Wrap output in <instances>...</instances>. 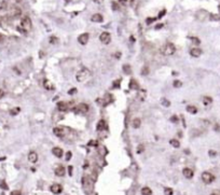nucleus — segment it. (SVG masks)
Wrapping results in <instances>:
<instances>
[{"label": "nucleus", "instance_id": "1", "mask_svg": "<svg viewBox=\"0 0 220 195\" xmlns=\"http://www.w3.org/2000/svg\"><path fill=\"white\" fill-rule=\"evenodd\" d=\"M91 76H92V73H91L90 70L87 68H83V69L80 70V71H78V73L76 74V78H77V81L79 83H84L91 78Z\"/></svg>", "mask_w": 220, "mask_h": 195}, {"label": "nucleus", "instance_id": "2", "mask_svg": "<svg viewBox=\"0 0 220 195\" xmlns=\"http://www.w3.org/2000/svg\"><path fill=\"white\" fill-rule=\"evenodd\" d=\"M175 52H176V47L173 43H166L163 47V49L161 50V53L164 56H171L175 54Z\"/></svg>", "mask_w": 220, "mask_h": 195}, {"label": "nucleus", "instance_id": "3", "mask_svg": "<svg viewBox=\"0 0 220 195\" xmlns=\"http://www.w3.org/2000/svg\"><path fill=\"white\" fill-rule=\"evenodd\" d=\"M21 27L27 32V31H29L30 29H31V27H32V23H31V20L29 19L28 16H25V17H23L22 19V21H21Z\"/></svg>", "mask_w": 220, "mask_h": 195}, {"label": "nucleus", "instance_id": "4", "mask_svg": "<svg viewBox=\"0 0 220 195\" xmlns=\"http://www.w3.org/2000/svg\"><path fill=\"white\" fill-rule=\"evenodd\" d=\"M82 185L83 189L86 191V193H91L93 190V182L87 178V177H83L82 178Z\"/></svg>", "mask_w": 220, "mask_h": 195}, {"label": "nucleus", "instance_id": "5", "mask_svg": "<svg viewBox=\"0 0 220 195\" xmlns=\"http://www.w3.org/2000/svg\"><path fill=\"white\" fill-rule=\"evenodd\" d=\"M87 111H89V106H87L86 104H79L74 109V112L76 114H84Z\"/></svg>", "mask_w": 220, "mask_h": 195}, {"label": "nucleus", "instance_id": "6", "mask_svg": "<svg viewBox=\"0 0 220 195\" xmlns=\"http://www.w3.org/2000/svg\"><path fill=\"white\" fill-rule=\"evenodd\" d=\"M202 180H203V182L206 183V184H210L215 180V176L213 174L208 173V171H204L203 174H202Z\"/></svg>", "mask_w": 220, "mask_h": 195}, {"label": "nucleus", "instance_id": "7", "mask_svg": "<svg viewBox=\"0 0 220 195\" xmlns=\"http://www.w3.org/2000/svg\"><path fill=\"white\" fill-rule=\"evenodd\" d=\"M53 133H54V135L59 137V138H63L67 135V128L64 127V126H57L53 129Z\"/></svg>", "mask_w": 220, "mask_h": 195}, {"label": "nucleus", "instance_id": "8", "mask_svg": "<svg viewBox=\"0 0 220 195\" xmlns=\"http://www.w3.org/2000/svg\"><path fill=\"white\" fill-rule=\"evenodd\" d=\"M99 40H100L101 43H104V44H109L110 41H111V36H110V33L107 32V31L101 32L100 36H99Z\"/></svg>", "mask_w": 220, "mask_h": 195}, {"label": "nucleus", "instance_id": "9", "mask_svg": "<svg viewBox=\"0 0 220 195\" xmlns=\"http://www.w3.org/2000/svg\"><path fill=\"white\" fill-rule=\"evenodd\" d=\"M89 39H90V35L87 33V32H84V33H81L80 36L78 37V41L80 44H82V45H85V44L89 42Z\"/></svg>", "mask_w": 220, "mask_h": 195}, {"label": "nucleus", "instance_id": "10", "mask_svg": "<svg viewBox=\"0 0 220 195\" xmlns=\"http://www.w3.org/2000/svg\"><path fill=\"white\" fill-rule=\"evenodd\" d=\"M50 190H51V192L53 194H59V193L63 192V187H61L60 184H58V183H54V184L51 185Z\"/></svg>", "mask_w": 220, "mask_h": 195}, {"label": "nucleus", "instance_id": "11", "mask_svg": "<svg viewBox=\"0 0 220 195\" xmlns=\"http://www.w3.org/2000/svg\"><path fill=\"white\" fill-rule=\"evenodd\" d=\"M22 14V10L20 8H16V7H13L11 9V11H10V15L12 17H14V19H16V17H20Z\"/></svg>", "mask_w": 220, "mask_h": 195}, {"label": "nucleus", "instance_id": "12", "mask_svg": "<svg viewBox=\"0 0 220 195\" xmlns=\"http://www.w3.org/2000/svg\"><path fill=\"white\" fill-rule=\"evenodd\" d=\"M202 53H203V51H202L200 48H192L190 50V55L192 57H200L202 55Z\"/></svg>", "mask_w": 220, "mask_h": 195}, {"label": "nucleus", "instance_id": "13", "mask_svg": "<svg viewBox=\"0 0 220 195\" xmlns=\"http://www.w3.org/2000/svg\"><path fill=\"white\" fill-rule=\"evenodd\" d=\"M182 175L186 177L187 179H191V178H193V176H194V173H193V170L191 169V168H188V167H186V168H183V170H182Z\"/></svg>", "mask_w": 220, "mask_h": 195}, {"label": "nucleus", "instance_id": "14", "mask_svg": "<svg viewBox=\"0 0 220 195\" xmlns=\"http://www.w3.org/2000/svg\"><path fill=\"white\" fill-rule=\"evenodd\" d=\"M91 21L94 22V23H101V22L104 21V17H103V15L99 14V13H95V14L92 15Z\"/></svg>", "mask_w": 220, "mask_h": 195}, {"label": "nucleus", "instance_id": "15", "mask_svg": "<svg viewBox=\"0 0 220 195\" xmlns=\"http://www.w3.org/2000/svg\"><path fill=\"white\" fill-rule=\"evenodd\" d=\"M52 153H53V155H55L56 157H61L63 156V149L59 148V147H55L52 149Z\"/></svg>", "mask_w": 220, "mask_h": 195}, {"label": "nucleus", "instance_id": "16", "mask_svg": "<svg viewBox=\"0 0 220 195\" xmlns=\"http://www.w3.org/2000/svg\"><path fill=\"white\" fill-rule=\"evenodd\" d=\"M28 161L30 163H36L38 161V154L35 152V151L29 152V154H28Z\"/></svg>", "mask_w": 220, "mask_h": 195}, {"label": "nucleus", "instance_id": "17", "mask_svg": "<svg viewBox=\"0 0 220 195\" xmlns=\"http://www.w3.org/2000/svg\"><path fill=\"white\" fill-rule=\"evenodd\" d=\"M65 174H66V169L63 166H58L55 169V175L58 177H63V176H65Z\"/></svg>", "mask_w": 220, "mask_h": 195}, {"label": "nucleus", "instance_id": "18", "mask_svg": "<svg viewBox=\"0 0 220 195\" xmlns=\"http://www.w3.org/2000/svg\"><path fill=\"white\" fill-rule=\"evenodd\" d=\"M57 108H58V110H59V111L64 112V111L68 110V104H67V102H65V101H60V102H58V104H57Z\"/></svg>", "mask_w": 220, "mask_h": 195}, {"label": "nucleus", "instance_id": "19", "mask_svg": "<svg viewBox=\"0 0 220 195\" xmlns=\"http://www.w3.org/2000/svg\"><path fill=\"white\" fill-rule=\"evenodd\" d=\"M186 110L189 112V113H191V114H196L198 113V108L195 107V106H187V108H186Z\"/></svg>", "mask_w": 220, "mask_h": 195}, {"label": "nucleus", "instance_id": "20", "mask_svg": "<svg viewBox=\"0 0 220 195\" xmlns=\"http://www.w3.org/2000/svg\"><path fill=\"white\" fill-rule=\"evenodd\" d=\"M96 128H97V130H99V131L100 130H104L105 128H106V122H105L104 120H100L97 123V127H96Z\"/></svg>", "mask_w": 220, "mask_h": 195}, {"label": "nucleus", "instance_id": "21", "mask_svg": "<svg viewBox=\"0 0 220 195\" xmlns=\"http://www.w3.org/2000/svg\"><path fill=\"white\" fill-rule=\"evenodd\" d=\"M142 195H152V190L148 187H145L142 189Z\"/></svg>", "mask_w": 220, "mask_h": 195}, {"label": "nucleus", "instance_id": "22", "mask_svg": "<svg viewBox=\"0 0 220 195\" xmlns=\"http://www.w3.org/2000/svg\"><path fill=\"white\" fill-rule=\"evenodd\" d=\"M43 86H44V87L47 88V90H54V86L52 85V84H51V83L48 81L47 79H44V80H43Z\"/></svg>", "mask_w": 220, "mask_h": 195}, {"label": "nucleus", "instance_id": "23", "mask_svg": "<svg viewBox=\"0 0 220 195\" xmlns=\"http://www.w3.org/2000/svg\"><path fill=\"white\" fill-rule=\"evenodd\" d=\"M8 8V1L7 0H0V11H4Z\"/></svg>", "mask_w": 220, "mask_h": 195}, {"label": "nucleus", "instance_id": "24", "mask_svg": "<svg viewBox=\"0 0 220 195\" xmlns=\"http://www.w3.org/2000/svg\"><path fill=\"white\" fill-rule=\"evenodd\" d=\"M170 144L174 148H179L180 147V142H179V140H177V139H171L170 140Z\"/></svg>", "mask_w": 220, "mask_h": 195}, {"label": "nucleus", "instance_id": "25", "mask_svg": "<svg viewBox=\"0 0 220 195\" xmlns=\"http://www.w3.org/2000/svg\"><path fill=\"white\" fill-rule=\"evenodd\" d=\"M212 102H213V98H212V97L205 96L204 98H203V104H204V106H209Z\"/></svg>", "mask_w": 220, "mask_h": 195}, {"label": "nucleus", "instance_id": "26", "mask_svg": "<svg viewBox=\"0 0 220 195\" xmlns=\"http://www.w3.org/2000/svg\"><path fill=\"white\" fill-rule=\"evenodd\" d=\"M140 125H142V121H140V119L136 118V119L133 120V127L134 128H139Z\"/></svg>", "mask_w": 220, "mask_h": 195}, {"label": "nucleus", "instance_id": "27", "mask_svg": "<svg viewBox=\"0 0 220 195\" xmlns=\"http://www.w3.org/2000/svg\"><path fill=\"white\" fill-rule=\"evenodd\" d=\"M129 88L132 90H138V83L135 81L134 79L131 80V83H129Z\"/></svg>", "mask_w": 220, "mask_h": 195}, {"label": "nucleus", "instance_id": "28", "mask_svg": "<svg viewBox=\"0 0 220 195\" xmlns=\"http://www.w3.org/2000/svg\"><path fill=\"white\" fill-rule=\"evenodd\" d=\"M20 111H21V109H20L19 107L12 108V109L10 110V114H11V116H17V114L20 113Z\"/></svg>", "mask_w": 220, "mask_h": 195}, {"label": "nucleus", "instance_id": "29", "mask_svg": "<svg viewBox=\"0 0 220 195\" xmlns=\"http://www.w3.org/2000/svg\"><path fill=\"white\" fill-rule=\"evenodd\" d=\"M50 43L51 44H53V45H55V44H57L58 43V38L57 37H55V36H52V37H50Z\"/></svg>", "mask_w": 220, "mask_h": 195}, {"label": "nucleus", "instance_id": "30", "mask_svg": "<svg viewBox=\"0 0 220 195\" xmlns=\"http://www.w3.org/2000/svg\"><path fill=\"white\" fill-rule=\"evenodd\" d=\"M138 97H139V99H140V100H144V99H145V97H146V91H144V90L140 91V92H139Z\"/></svg>", "mask_w": 220, "mask_h": 195}, {"label": "nucleus", "instance_id": "31", "mask_svg": "<svg viewBox=\"0 0 220 195\" xmlns=\"http://www.w3.org/2000/svg\"><path fill=\"white\" fill-rule=\"evenodd\" d=\"M210 20H212V21H220V15L212 14V15H210Z\"/></svg>", "mask_w": 220, "mask_h": 195}, {"label": "nucleus", "instance_id": "32", "mask_svg": "<svg viewBox=\"0 0 220 195\" xmlns=\"http://www.w3.org/2000/svg\"><path fill=\"white\" fill-rule=\"evenodd\" d=\"M161 102H162L163 106H165V107H170V106H171V101H168V100L165 99V98H163V99L161 100Z\"/></svg>", "mask_w": 220, "mask_h": 195}, {"label": "nucleus", "instance_id": "33", "mask_svg": "<svg viewBox=\"0 0 220 195\" xmlns=\"http://www.w3.org/2000/svg\"><path fill=\"white\" fill-rule=\"evenodd\" d=\"M173 85H174V87H177V88H179V87L182 85V83L179 81V80H175V81H174V84H173Z\"/></svg>", "mask_w": 220, "mask_h": 195}, {"label": "nucleus", "instance_id": "34", "mask_svg": "<svg viewBox=\"0 0 220 195\" xmlns=\"http://www.w3.org/2000/svg\"><path fill=\"white\" fill-rule=\"evenodd\" d=\"M123 70L125 71V73H131V66L124 65V66H123Z\"/></svg>", "mask_w": 220, "mask_h": 195}, {"label": "nucleus", "instance_id": "35", "mask_svg": "<svg viewBox=\"0 0 220 195\" xmlns=\"http://www.w3.org/2000/svg\"><path fill=\"white\" fill-rule=\"evenodd\" d=\"M164 194H165V195H173V190L170 189V188H166V189L164 190Z\"/></svg>", "mask_w": 220, "mask_h": 195}, {"label": "nucleus", "instance_id": "36", "mask_svg": "<svg viewBox=\"0 0 220 195\" xmlns=\"http://www.w3.org/2000/svg\"><path fill=\"white\" fill-rule=\"evenodd\" d=\"M149 73V69H148V67H144L143 69H142V74L143 76H147Z\"/></svg>", "mask_w": 220, "mask_h": 195}, {"label": "nucleus", "instance_id": "37", "mask_svg": "<svg viewBox=\"0 0 220 195\" xmlns=\"http://www.w3.org/2000/svg\"><path fill=\"white\" fill-rule=\"evenodd\" d=\"M145 150V147H144V145H139L138 146V148H137V153H142L143 151Z\"/></svg>", "mask_w": 220, "mask_h": 195}, {"label": "nucleus", "instance_id": "38", "mask_svg": "<svg viewBox=\"0 0 220 195\" xmlns=\"http://www.w3.org/2000/svg\"><path fill=\"white\" fill-rule=\"evenodd\" d=\"M0 188L3 189V190H8V185H7V183L4 181H1V182H0Z\"/></svg>", "mask_w": 220, "mask_h": 195}, {"label": "nucleus", "instance_id": "39", "mask_svg": "<svg viewBox=\"0 0 220 195\" xmlns=\"http://www.w3.org/2000/svg\"><path fill=\"white\" fill-rule=\"evenodd\" d=\"M190 39L193 41V43H195L196 45H199V44H200V42H201V41H200L198 38H195V37H190Z\"/></svg>", "mask_w": 220, "mask_h": 195}, {"label": "nucleus", "instance_id": "40", "mask_svg": "<svg viewBox=\"0 0 220 195\" xmlns=\"http://www.w3.org/2000/svg\"><path fill=\"white\" fill-rule=\"evenodd\" d=\"M10 195H22V192L19 191V190H15V191H12L10 193Z\"/></svg>", "mask_w": 220, "mask_h": 195}, {"label": "nucleus", "instance_id": "41", "mask_svg": "<svg viewBox=\"0 0 220 195\" xmlns=\"http://www.w3.org/2000/svg\"><path fill=\"white\" fill-rule=\"evenodd\" d=\"M154 21H155V19H153V17H148V19H147V21H146V22H147V24L149 25V24H151V23H153Z\"/></svg>", "mask_w": 220, "mask_h": 195}, {"label": "nucleus", "instance_id": "42", "mask_svg": "<svg viewBox=\"0 0 220 195\" xmlns=\"http://www.w3.org/2000/svg\"><path fill=\"white\" fill-rule=\"evenodd\" d=\"M4 95H5V92H4L3 90H1V88H0V99H2L3 97H4Z\"/></svg>", "mask_w": 220, "mask_h": 195}, {"label": "nucleus", "instance_id": "43", "mask_svg": "<svg viewBox=\"0 0 220 195\" xmlns=\"http://www.w3.org/2000/svg\"><path fill=\"white\" fill-rule=\"evenodd\" d=\"M171 121H173L174 123H177L178 122V118L176 117V116H174V117H172V119H171Z\"/></svg>", "mask_w": 220, "mask_h": 195}, {"label": "nucleus", "instance_id": "44", "mask_svg": "<svg viewBox=\"0 0 220 195\" xmlns=\"http://www.w3.org/2000/svg\"><path fill=\"white\" fill-rule=\"evenodd\" d=\"M70 158H71V152H67V154H66V159H67V161H69Z\"/></svg>", "mask_w": 220, "mask_h": 195}, {"label": "nucleus", "instance_id": "45", "mask_svg": "<svg viewBox=\"0 0 220 195\" xmlns=\"http://www.w3.org/2000/svg\"><path fill=\"white\" fill-rule=\"evenodd\" d=\"M75 93H77V90H76V88H72V90H70V91L68 92V94H69V95L75 94Z\"/></svg>", "mask_w": 220, "mask_h": 195}, {"label": "nucleus", "instance_id": "46", "mask_svg": "<svg viewBox=\"0 0 220 195\" xmlns=\"http://www.w3.org/2000/svg\"><path fill=\"white\" fill-rule=\"evenodd\" d=\"M112 8H113V10H118L119 7H118V4H117L116 2H113V3H112Z\"/></svg>", "mask_w": 220, "mask_h": 195}, {"label": "nucleus", "instance_id": "47", "mask_svg": "<svg viewBox=\"0 0 220 195\" xmlns=\"http://www.w3.org/2000/svg\"><path fill=\"white\" fill-rule=\"evenodd\" d=\"M3 41H4V36H3V35L0 33V43L3 42Z\"/></svg>", "mask_w": 220, "mask_h": 195}, {"label": "nucleus", "instance_id": "48", "mask_svg": "<svg viewBox=\"0 0 220 195\" xmlns=\"http://www.w3.org/2000/svg\"><path fill=\"white\" fill-rule=\"evenodd\" d=\"M161 27H163V24H159V25H156V26H155V29H160Z\"/></svg>", "mask_w": 220, "mask_h": 195}, {"label": "nucleus", "instance_id": "49", "mask_svg": "<svg viewBox=\"0 0 220 195\" xmlns=\"http://www.w3.org/2000/svg\"><path fill=\"white\" fill-rule=\"evenodd\" d=\"M209 155L210 156H215L216 155V152L215 151H209Z\"/></svg>", "mask_w": 220, "mask_h": 195}, {"label": "nucleus", "instance_id": "50", "mask_svg": "<svg viewBox=\"0 0 220 195\" xmlns=\"http://www.w3.org/2000/svg\"><path fill=\"white\" fill-rule=\"evenodd\" d=\"M71 171H72V167H71V166H69V175H70V176L72 175V173H71Z\"/></svg>", "mask_w": 220, "mask_h": 195}, {"label": "nucleus", "instance_id": "51", "mask_svg": "<svg viewBox=\"0 0 220 195\" xmlns=\"http://www.w3.org/2000/svg\"><path fill=\"white\" fill-rule=\"evenodd\" d=\"M164 14H165V10H163V12H160V14H159V17H162Z\"/></svg>", "mask_w": 220, "mask_h": 195}, {"label": "nucleus", "instance_id": "52", "mask_svg": "<svg viewBox=\"0 0 220 195\" xmlns=\"http://www.w3.org/2000/svg\"><path fill=\"white\" fill-rule=\"evenodd\" d=\"M116 54H117V55H116L117 58H120V57H121V53H116Z\"/></svg>", "mask_w": 220, "mask_h": 195}, {"label": "nucleus", "instance_id": "53", "mask_svg": "<svg viewBox=\"0 0 220 195\" xmlns=\"http://www.w3.org/2000/svg\"><path fill=\"white\" fill-rule=\"evenodd\" d=\"M210 195H220V193H218V192H214V193H212Z\"/></svg>", "mask_w": 220, "mask_h": 195}, {"label": "nucleus", "instance_id": "54", "mask_svg": "<svg viewBox=\"0 0 220 195\" xmlns=\"http://www.w3.org/2000/svg\"><path fill=\"white\" fill-rule=\"evenodd\" d=\"M22 1H23V0H14V2H16V3H20Z\"/></svg>", "mask_w": 220, "mask_h": 195}]
</instances>
